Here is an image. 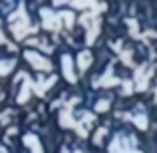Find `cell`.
I'll use <instances>...</instances> for the list:
<instances>
[{
    "label": "cell",
    "instance_id": "6da1fadb",
    "mask_svg": "<svg viewBox=\"0 0 157 153\" xmlns=\"http://www.w3.org/2000/svg\"><path fill=\"white\" fill-rule=\"evenodd\" d=\"M12 66H14V62H0V74H6V68H12Z\"/></svg>",
    "mask_w": 157,
    "mask_h": 153
}]
</instances>
